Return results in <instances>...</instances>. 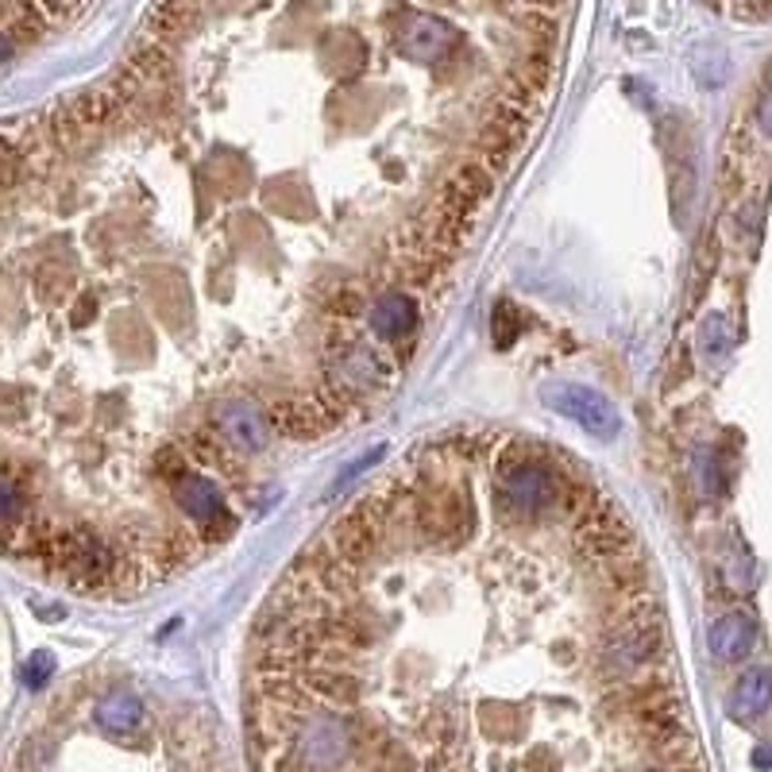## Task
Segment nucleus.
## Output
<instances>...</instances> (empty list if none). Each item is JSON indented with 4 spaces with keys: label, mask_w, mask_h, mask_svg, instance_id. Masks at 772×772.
Here are the masks:
<instances>
[{
    "label": "nucleus",
    "mask_w": 772,
    "mask_h": 772,
    "mask_svg": "<svg viewBox=\"0 0 772 772\" xmlns=\"http://www.w3.org/2000/svg\"><path fill=\"white\" fill-rule=\"evenodd\" d=\"M769 703H772V672L769 668H749L738 684H734V695H730L734 715L757 718L769 711Z\"/></svg>",
    "instance_id": "nucleus-6"
},
{
    "label": "nucleus",
    "mask_w": 772,
    "mask_h": 772,
    "mask_svg": "<svg viewBox=\"0 0 772 772\" xmlns=\"http://www.w3.org/2000/svg\"><path fill=\"white\" fill-rule=\"evenodd\" d=\"M548 398H553L556 410L568 413L576 425H583L595 436H614L622 429L614 402L606 395H599V390H591V386H556V390H548Z\"/></svg>",
    "instance_id": "nucleus-3"
},
{
    "label": "nucleus",
    "mask_w": 772,
    "mask_h": 772,
    "mask_svg": "<svg viewBox=\"0 0 772 772\" xmlns=\"http://www.w3.org/2000/svg\"><path fill=\"white\" fill-rule=\"evenodd\" d=\"M139 718H144V703H139L132 692H113L96 703V723L105 726L109 734H116V738L136 730Z\"/></svg>",
    "instance_id": "nucleus-7"
},
{
    "label": "nucleus",
    "mask_w": 772,
    "mask_h": 772,
    "mask_svg": "<svg viewBox=\"0 0 772 772\" xmlns=\"http://www.w3.org/2000/svg\"><path fill=\"white\" fill-rule=\"evenodd\" d=\"M761 124L772 132V93H764V101H761Z\"/></svg>",
    "instance_id": "nucleus-8"
},
{
    "label": "nucleus",
    "mask_w": 772,
    "mask_h": 772,
    "mask_svg": "<svg viewBox=\"0 0 772 772\" xmlns=\"http://www.w3.org/2000/svg\"><path fill=\"white\" fill-rule=\"evenodd\" d=\"M757 642V626L749 614H723V618L711 626V649L715 657L723 660H734V657H746Z\"/></svg>",
    "instance_id": "nucleus-5"
},
{
    "label": "nucleus",
    "mask_w": 772,
    "mask_h": 772,
    "mask_svg": "<svg viewBox=\"0 0 772 772\" xmlns=\"http://www.w3.org/2000/svg\"><path fill=\"white\" fill-rule=\"evenodd\" d=\"M371 329L383 340H406L418 329V302L402 290H390L371 306Z\"/></svg>",
    "instance_id": "nucleus-4"
},
{
    "label": "nucleus",
    "mask_w": 772,
    "mask_h": 772,
    "mask_svg": "<svg viewBox=\"0 0 772 772\" xmlns=\"http://www.w3.org/2000/svg\"><path fill=\"white\" fill-rule=\"evenodd\" d=\"M213 429L232 444L243 456H256L271 444V421L259 410L256 402H243V398H232V402H220L217 413H213Z\"/></svg>",
    "instance_id": "nucleus-2"
},
{
    "label": "nucleus",
    "mask_w": 772,
    "mask_h": 772,
    "mask_svg": "<svg viewBox=\"0 0 772 772\" xmlns=\"http://www.w3.org/2000/svg\"><path fill=\"white\" fill-rule=\"evenodd\" d=\"M66 16H70L66 9H16V4H0V73L9 70L12 58L27 43L43 39Z\"/></svg>",
    "instance_id": "nucleus-1"
}]
</instances>
